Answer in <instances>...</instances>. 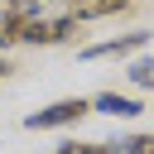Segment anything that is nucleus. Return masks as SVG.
I'll use <instances>...</instances> for the list:
<instances>
[{
  "instance_id": "39448f33",
  "label": "nucleus",
  "mask_w": 154,
  "mask_h": 154,
  "mask_svg": "<svg viewBox=\"0 0 154 154\" xmlns=\"http://www.w3.org/2000/svg\"><path fill=\"white\" fill-rule=\"evenodd\" d=\"M130 82L154 87V58H135V63H130Z\"/></svg>"
},
{
  "instance_id": "f257e3e1",
  "label": "nucleus",
  "mask_w": 154,
  "mask_h": 154,
  "mask_svg": "<svg viewBox=\"0 0 154 154\" xmlns=\"http://www.w3.org/2000/svg\"><path fill=\"white\" fill-rule=\"evenodd\" d=\"M87 111H91V101L67 96V101H53V106H43V111L24 116V125H29V130H58V125H67V120H82Z\"/></svg>"
},
{
  "instance_id": "423d86ee",
  "label": "nucleus",
  "mask_w": 154,
  "mask_h": 154,
  "mask_svg": "<svg viewBox=\"0 0 154 154\" xmlns=\"http://www.w3.org/2000/svg\"><path fill=\"white\" fill-rule=\"evenodd\" d=\"M116 149H120V154H154V135H130V140H120Z\"/></svg>"
},
{
  "instance_id": "0eeeda50",
  "label": "nucleus",
  "mask_w": 154,
  "mask_h": 154,
  "mask_svg": "<svg viewBox=\"0 0 154 154\" xmlns=\"http://www.w3.org/2000/svg\"><path fill=\"white\" fill-rule=\"evenodd\" d=\"M58 154H120V149H116V144H77V140H72V144H63Z\"/></svg>"
},
{
  "instance_id": "20e7f679",
  "label": "nucleus",
  "mask_w": 154,
  "mask_h": 154,
  "mask_svg": "<svg viewBox=\"0 0 154 154\" xmlns=\"http://www.w3.org/2000/svg\"><path fill=\"white\" fill-rule=\"evenodd\" d=\"M91 106H96V111H111V116H140V101H130V96H116V91H101Z\"/></svg>"
},
{
  "instance_id": "f03ea898",
  "label": "nucleus",
  "mask_w": 154,
  "mask_h": 154,
  "mask_svg": "<svg viewBox=\"0 0 154 154\" xmlns=\"http://www.w3.org/2000/svg\"><path fill=\"white\" fill-rule=\"evenodd\" d=\"M72 34H77V14H58V19L34 14V19L24 24V43H63V38H72Z\"/></svg>"
},
{
  "instance_id": "7ed1b4c3",
  "label": "nucleus",
  "mask_w": 154,
  "mask_h": 154,
  "mask_svg": "<svg viewBox=\"0 0 154 154\" xmlns=\"http://www.w3.org/2000/svg\"><path fill=\"white\" fill-rule=\"evenodd\" d=\"M149 43V34L144 29H135V34H125V38H111V43H91L82 58H125V53H140Z\"/></svg>"
}]
</instances>
